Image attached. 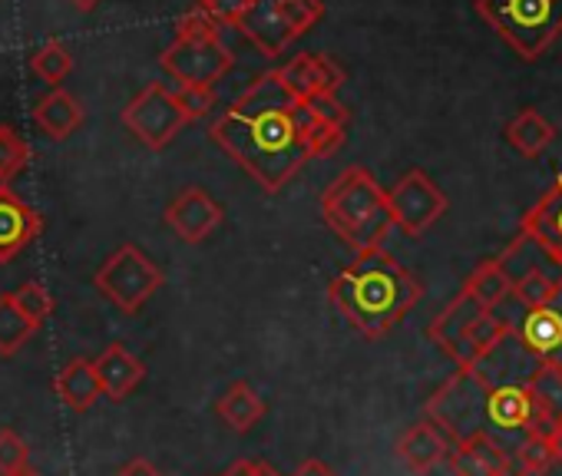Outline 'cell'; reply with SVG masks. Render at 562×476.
Wrapping results in <instances>:
<instances>
[{
  "label": "cell",
  "mask_w": 562,
  "mask_h": 476,
  "mask_svg": "<svg viewBox=\"0 0 562 476\" xmlns=\"http://www.w3.org/2000/svg\"><path fill=\"white\" fill-rule=\"evenodd\" d=\"M162 282H166L162 269L149 256H143L136 246L116 249L103 262V269L93 275L97 292L106 302H113L123 315H136L162 288Z\"/></svg>",
  "instance_id": "6"
},
{
  "label": "cell",
  "mask_w": 562,
  "mask_h": 476,
  "mask_svg": "<svg viewBox=\"0 0 562 476\" xmlns=\"http://www.w3.org/2000/svg\"><path fill=\"white\" fill-rule=\"evenodd\" d=\"M302 113V110H299ZM299 113H268V116H238L225 110L209 136L218 143L268 195L285 189L308 162L312 152L302 136Z\"/></svg>",
  "instance_id": "2"
},
{
  "label": "cell",
  "mask_w": 562,
  "mask_h": 476,
  "mask_svg": "<svg viewBox=\"0 0 562 476\" xmlns=\"http://www.w3.org/2000/svg\"><path fill=\"white\" fill-rule=\"evenodd\" d=\"M31 67H34V73H37L41 80H47L50 87L60 90V83H64V80L70 77V70H74V57H70L67 44L47 41V44L31 57Z\"/></svg>",
  "instance_id": "31"
},
{
  "label": "cell",
  "mask_w": 562,
  "mask_h": 476,
  "mask_svg": "<svg viewBox=\"0 0 562 476\" xmlns=\"http://www.w3.org/2000/svg\"><path fill=\"white\" fill-rule=\"evenodd\" d=\"M292 476H338L328 463H322V460H305Z\"/></svg>",
  "instance_id": "43"
},
{
  "label": "cell",
  "mask_w": 562,
  "mask_h": 476,
  "mask_svg": "<svg viewBox=\"0 0 562 476\" xmlns=\"http://www.w3.org/2000/svg\"><path fill=\"white\" fill-rule=\"evenodd\" d=\"M499 265H503V272H506V279L516 285V282H522V279H529V275H552V279H562V269H559V262L549 256V249L546 246H539L532 235H526V231H519L513 242L503 249V256L496 259Z\"/></svg>",
  "instance_id": "20"
},
{
  "label": "cell",
  "mask_w": 562,
  "mask_h": 476,
  "mask_svg": "<svg viewBox=\"0 0 562 476\" xmlns=\"http://www.w3.org/2000/svg\"><path fill=\"white\" fill-rule=\"evenodd\" d=\"M238 31L258 47L261 57L274 60L285 54L295 37L281 18V0H251V8L245 11V18L238 21Z\"/></svg>",
  "instance_id": "14"
},
{
  "label": "cell",
  "mask_w": 562,
  "mask_h": 476,
  "mask_svg": "<svg viewBox=\"0 0 562 476\" xmlns=\"http://www.w3.org/2000/svg\"><path fill=\"white\" fill-rule=\"evenodd\" d=\"M555 315H559V321H562V282H559V292H555V298H552V305H549ZM552 364H562V351H559V358L552 361Z\"/></svg>",
  "instance_id": "44"
},
{
  "label": "cell",
  "mask_w": 562,
  "mask_h": 476,
  "mask_svg": "<svg viewBox=\"0 0 562 476\" xmlns=\"http://www.w3.org/2000/svg\"><path fill=\"white\" fill-rule=\"evenodd\" d=\"M93 367H97L103 397H110V400H126L146 377V364L136 354H130L123 344H110L93 361Z\"/></svg>",
  "instance_id": "19"
},
{
  "label": "cell",
  "mask_w": 562,
  "mask_h": 476,
  "mask_svg": "<svg viewBox=\"0 0 562 476\" xmlns=\"http://www.w3.org/2000/svg\"><path fill=\"white\" fill-rule=\"evenodd\" d=\"M519 231L532 235L539 246L549 249V256L562 269V175L542 192V199L522 215Z\"/></svg>",
  "instance_id": "17"
},
{
  "label": "cell",
  "mask_w": 562,
  "mask_h": 476,
  "mask_svg": "<svg viewBox=\"0 0 562 476\" xmlns=\"http://www.w3.org/2000/svg\"><path fill=\"white\" fill-rule=\"evenodd\" d=\"M486 308H480L467 292H460L434 321H430V328H427V338L447 354V358H453L457 354V348H460V341H463V335H467V328L483 315Z\"/></svg>",
  "instance_id": "22"
},
{
  "label": "cell",
  "mask_w": 562,
  "mask_h": 476,
  "mask_svg": "<svg viewBox=\"0 0 562 476\" xmlns=\"http://www.w3.org/2000/svg\"><path fill=\"white\" fill-rule=\"evenodd\" d=\"M529 390L539 407L542 427L552 433V427L562 423V364H539V371L529 381Z\"/></svg>",
  "instance_id": "27"
},
{
  "label": "cell",
  "mask_w": 562,
  "mask_h": 476,
  "mask_svg": "<svg viewBox=\"0 0 562 476\" xmlns=\"http://www.w3.org/2000/svg\"><path fill=\"white\" fill-rule=\"evenodd\" d=\"M176 97H179V103H182L189 120H202L215 106V93L202 90V87H176Z\"/></svg>",
  "instance_id": "39"
},
{
  "label": "cell",
  "mask_w": 562,
  "mask_h": 476,
  "mask_svg": "<svg viewBox=\"0 0 562 476\" xmlns=\"http://www.w3.org/2000/svg\"><path fill=\"white\" fill-rule=\"evenodd\" d=\"M189 123L192 120L186 116L176 90H169L166 83H149L123 110V126L149 149H166Z\"/></svg>",
  "instance_id": "7"
},
{
  "label": "cell",
  "mask_w": 562,
  "mask_h": 476,
  "mask_svg": "<svg viewBox=\"0 0 562 476\" xmlns=\"http://www.w3.org/2000/svg\"><path fill=\"white\" fill-rule=\"evenodd\" d=\"M476 14L522 57H542L562 34V0H476Z\"/></svg>",
  "instance_id": "4"
},
{
  "label": "cell",
  "mask_w": 562,
  "mask_h": 476,
  "mask_svg": "<svg viewBox=\"0 0 562 476\" xmlns=\"http://www.w3.org/2000/svg\"><path fill=\"white\" fill-rule=\"evenodd\" d=\"M70 4H74L77 11H97V8H100V0H70Z\"/></svg>",
  "instance_id": "46"
},
{
  "label": "cell",
  "mask_w": 562,
  "mask_h": 476,
  "mask_svg": "<svg viewBox=\"0 0 562 476\" xmlns=\"http://www.w3.org/2000/svg\"><path fill=\"white\" fill-rule=\"evenodd\" d=\"M322 218L345 246L355 249V256L381 249L384 235L394 228L387 192L378 185V179L364 166H348L325 189Z\"/></svg>",
  "instance_id": "3"
},
{
  "label": "cell",
  "mask_w": 562,
  "mask_h": 476,
  "mask_svg": "<svg viewBox=\"0 0 562 476\" xmlns=\"http://www.w3.org/2000/svg\"><path fill=\"white\" fill-rule=\"evenodd\" d=\"M281 18H285L292 37L299 41L325 18V4L322 0H281Z\"/></svg>",
  "instance_id": "33"
},
{
  "label": "cell",
  "mask_w": 562,
  "mask_h": 476,
  "mask_svg": "<svg viewBox=\"0 0 562 476\" xmlns=\"http://www.w3.org/2000/svg\"><path fill=\"white\" fill-rule=\"evenodd\" d=\"M450 469H453V476H519L516 460L490 433H476L470 440L453 443Z\"/></svg>",
  "instance_id": "13"
},
{
  "label": "cell",
  "mask_w": 562,
  "mask_h": 476,
  "mask_svg": "<svg viewBox=\"0 0 562 476\" xmlns=\"http://www.w3.org/2000/svg\"><path fill=\"white\" fill-rule=\"evenodd\" d=\"M387 208L394 228H401L411 238H420L447 212V195L424 169H411L394 189H387Z\"/></svg>",
  "instance_id": "9"
},
{
  "label": "cell",
  "mask_w": 562,
  "mask_h": 476,
  "mask_svg": "<svg viewBox=\"0 0 562 476\" xmlns=\"http://www.w3.org/2000/svg\"><path fill=\"white\" fill-rule=\"evenodd\" d=\"M222 215H225V208L209 192H202V189L192 185V189H182L169 202L166 225L182 238V242L199 246V242H205V238L222 225Z\"/></svg>",
  "instance_id": "11"
},
{
  "label": "cell",
  "mask_w": 562,
  "mask_h": 476,
  "mask_svg": "<svg viewBox=\"0 0 562 476\" xmlns=\"http://www.w3.org/2000/svg\"><path fill=\"white\" fill-rule=\"evenodd\" d=\"M31 469V446L14 430H0V476H14Z\"/></svg>",
  "instance_id": "36"
},
{
  "label": "cell",
  "mask_w": 562,
  "mask_h": 476,
  "mask_svg": "<svg viewBox=\"0 0 562 476\" xmlns=\"http://www.w3.org/2000/svg\"><path fill=\"white\" fill-rule=\"evenodd\" d=\"M222 27H238V21L245 18V11L251 8V0H209L202 4Z\"/></svg>",
  "instance_id": "40"
},
{
  "label": "cell",
  "mask_w": 562,
  "mask_h": 476,
  "mask_svg": "<svg viewBox=\"0 0 562 476\" xmlns=\"http://www.w3.org/2000/svg\"><path fill=\"white\" fill-rule=\"evenodd\" d=\"M34 123L44 129V136L50 139H67L83 126V106L77 97H70L67 90H54L47 93L37 106H34Z\"/></svg>",
  "instance_id": "23"
},
{
  "label": "cell",
  "mask_w": 562,
  "mask_h": 476,
  "mask_svg": "<svg viewBox=\"0 0 562 476\" xmlns=\"http://www.w3.org/2000/svg\"><path fill=\"white\" fill-rule=\"evenodd\" d=\"M559 282L562 279H552V275H529V279L513 285V298L522 308H549L555 292H559Z\"/></svg>",
  "instance_id": "34"
},
{
  "label": "cell",
  "mask_w": 562,
  "mask_h": 476,
  "mask_svg": "<svg viewBox=\"0 0 562 476\" xmlns=\"http://www.w3.org/2000/svg\"><path fill=\"white\" fill-rule=\"evenodd\" d=\"M299 123H302V136H305V146H308L312 159L331 156V152L345 143V126H331V123L315 120V116L305 110V103H302Z\"/></svg>",
  "instance_id": "32"
},
{
  "label": "cell",
  "mask_w": 562,
  "mask_h": 476,
  "mask_svg": "<svg viewBox=\"0 0 562 476\" xmlns=\"http://www.w3.org/2000/svg\"><path fill=\"white\" fill-rule=\"evenodd\" d=\"M460 292H467L480 308L496 311V308L513 295V282L506 279V272H503V265H499L496 259H486V262H480V265L470 272V279L463 282Z\"/></svg>",
  "instance_id": "26"
},
{
  "label": "cell",
  "mask_w": 562,
  "mask_h": 476,
  "mask_svg": "<svg viewBox=\"0 0 562 476\" xmlns=\"http://www.w3.org/2000/svg\"><path fill=\"white\" fill-rule=\"evenodd\" d=\"M14 302H18V308H21L37 328H44V325L50 321V315H54V298H50V292H47L41 282H24V285L14 292Z\"/></svg>",
  "instance_id": "35"
},
{
  "label": "cell",
  "mask_w": 562,
  "mask_h": 476,
  "mask_svg": "<svg viewBox=\"0 0 562 476\" xmlns=\"http://www.w3.org/2000/svg\"><path fill=\"white\" fill-rule=\"evenodd\" d=\"M31 162V143L14 129L0 123V185L18 179Z\"/></svg>",
  "instance_id": "30"
},
{
  "label": "cell",
  "mask_w": 562,
  "mask_h": 476,
  "mask_svg": "<svg viewBox=\"0 0 562 476\" xmlns=\"http://www.w3.org/2000/svg\"><path fill=\"white\" fill-rule=\"evenodd\" d=\"M420 282L384 249L355 256V262L328 285L331 305L364 338H387L420 302Z\"/></svg>",
  "instance_id": "1"
},
{
  "label": "cell",
  "mask_w": 562,
  "mask_h": 476,
  "mask_svg": "<svg viewBox=\"0 0 562 476\" xmlns=\"http://www.w3.org/2000/svg\"><path fill=\"white\" fill-rule=\"evenodd\" d=\"M278 73L302 103H308L312 97H322V93H338L345 83V73L325 54H299L292 64L278 67Z\"/></svg>",
  "instance_id": "15"
},
{
  "label": "cell",
  "mask_w": 562,
  "mask_h": 476,
  "mask_svg": "<svg viewBox=\"0 0 562 476\" xmlns=\"http://www.w3.org/2000/svg\"><path fill=\"white\" fill-rule=\"evenodd\" d=\"M54 390H57L60 404H64L67 410H74V413L90 410V407L103 397L97 367H93V361H87V358L67 361V364L57 371V377H54Z\"/></svg>",
  "instance_id": "21"
},
{
  "label": "cell",
  "mask_w": 562,
  "mask_h": 476,
  "mask_svg": "<svg viewBox=\"0 0 562 476\" xmlns=\"http://www.w3.org/2000/svg\"><path fill=\"white\" fill-rule=\"evenodd\" d=\"M397 460L411 473H430L443 460H450V437L434 420H420L407 427L404 437L397 440Z\"/></svg>",
  "instance_id": "16"
},
{
  "label": "cell",
  "mask_w": 562,
  "mask_h": 476,
  "mask_svg": "<svg viewBox=\"0 0 562 476\" xmlns=\"http://www.w3.org/2000/svg\"><path fill=\"white\" fill-rule=\"evenodd\" d=\"M116 476H162L149 460H143V456H136V460H130L126 466H120L116 469Z\"/></svg>",
  "instance_id": "42"
},
{
  "label": "cell",
  "mask_w": 562,
  "mask_h": 476,
  "mask_svg": "<svg viewBox=\"0 0 562 476\" xmlns=\"http://www.w3.org/2000/svg\"><path fill=\"white\" fill-rule=\"evenodd\" d=\"M14 476H41V473H34V469H21V473H14Z\"/></svg>",
  "instance_id": "47"
},
{
  "label": "cell",
  "mask_w": 562,
  "mask_h": 476,
  "mask_svg": "<svg viewBox=\"0 0 562 476\" xmlns=\"http://www.w3.org/2000/svg\"><path fill=\"white\" fill-rule=\"evenodd\" d=\"M41 231H44L41 212H34L8 185H0V265L18 259Z\"/></svg>",
  "instance_id": "12"
},
{
  "label": "cell",
  "mask_w": 562,
  "mask_h": 476,
  "mask_svg": "<svg viewBox=\"0 0 562 476\" xmlns=\"http://www.w3.org/2000/svg\"><path fill=\"white\" fill-rule=\"evenodd\" d=\"M305 110L322 120V123H331V126H345L348 129V106L338 103V93H322V97H312L305 103Z\"/></svg>",
  "instance_id": "38"
},
{
  "label": "cell",
  "mask_w": 562,
  "mask_h": 476,
  "mask_svg": "<svg viewBox=\"0 0 562 476\" xmlns=\"http://www.w3.org/2000/svg\"><path fill=\"white\" fill-rule=\"evenodd\" d=\"M34 331H37V325L18 308L14 292L0 295V354L14 358L34 338Z\"/></svg>",
  "instance_id": "28"
},
{
  "label": "cell",
  "mask_w": 562,
  "mask_h": 476,
  "mask_svg": "<svg viewBox=\"0 0 562 476\" xmlns=\"http://www.w3.org/2000/svg\"><path fill=\"white\" fill-rule=\"evenodd\" d=\"M552 139H555V126H552L542 113H536V110H519V113L509 120V126H506V143H509L519 156H526V159L542 156V152L549 149Z\"/></svg>",
  "instance_id": "25"
},
{
  "label": "cell",
  "mask_w": 562,
  "mask_h": 476,
  "mask_svg": "<svg viewBox=\"0 0 562 476\" xmlns=\"http://www.w3.org/2000/svg\"><path fill=\"white\" fill-rule=\"evenodd\" d=\"M222 476H278V473L261 460H235Z\"/></svg>",
  "instance_id": "41"
},
{
  "label": "cell",
  "mask_w": 562,
  "mask_h": 476,
  "mask_svg": "<svg viewBox=\"0 0 562 476\" xmlns=\"http://www.w3.org/2000/svg\"><path fill=\"white\" fill-rule=\"evenodd\" d=\"M159 67L176 80V87H202L212 90L232 70V50L218 37H176Z\"/></svg>",
  "instance_id": "8"
},
{
  "label": "cell",
  "mask_w": 562,
  "mask_h": 476,
  "mask_svg": "<svg viewBox=\"0 0 562 476\" xmlns=\"http://www.w3.org/2000/svg\"><path fill=\"white\" fill-rule=\"evenodd\" d=\"M555 446H552V433L549 430H532L526 440H519L516 446V469L519 476H542L555 466Z\"/></svg>",
  "instance_id": "29"
},
{
  "label": "cell",
  "mask_w": 562,
  "mask_h": 476,
  "mask_svg": "<svg viewBox=\"0 0 562 476\" xmlns=\"http://www.w3.org/2000/svg\"><path fill=\"white\" fill-rule=\"evenodd\" d=\"M218 27L222 24L199 4L195 11H189L176 21V37H218Z\"/></svg>",
  "instance_id": "37"
},
{
  "label": "cell",
  "mask_w": 562,
  "mask_h": 476,
  "mask_svg": "<svg viewBox=\"0 0 562 476\" xmlns=\"http://www.w3.org/2000/svg\"><path fill=\"white\" fill-rule=\"evenodd\" d=\"M486 397L490 387L470 371L457 367L450 381L427 400V420H434L453 443L486 433Z\"/></svg>",
  "instance_id": "5"
},
{
  "label": "cell",
  "mask_w": 562,
  "mask_h": 476,
  "mask_svg": "<svg viewBox=\"0 0 562 476\" xmlns=\"http://www.w3.org/2000/svg\"><path fill=\"white\" fill-rule=\"evenodd\" d=\"M532 430H546L539 420V407L532 400L529 384L493 387L486 397V433L490 437H529Z\"/></svg>",
  "instance_id": "10"
},
{
  "label": "cell",
  "mask_w": 562,
  "mask_h": 476,
  "mask_svg": "<svg viewBox=\"0 0 562 476\" xmlns=\"http://www.w3.org/2000/svg\"><path fill=\"white\" fill-rule=\"evenodd\" d=\"M215 413L235 430V433H248L261 417H265V400L255 394L251 384L235 381L225 387V394L215 400Z\"/></svg>",
  "instance_id": "24"
},
{
  "label": "cell",
  "mask_w": 562,
  "mask_h": 476,
  "mask_svg": "<svg viewBox=\"0 0 562 476\" xmlns=\"http://www.w3.org/2000/svg\"><path fill=\"white\" fill-rule=\"evenodd\" d=\"M232 113L238 116H268V113H299L302 110V100L285 87L278 70H268L261 73L232 106Z\"/></svg>",
  "instance_id": "18"
},
{
  "label": "cell",
  "mask_w": 562,
  "mask_h": 476,
  "mask_svg": "<svg viewBox=\"0 0 562 476\" xmlns=\"http://www.w3.org/2000/svg\"><path fill=\"white\" fill-rule=\"evenodd\" d=\"M199 4H209V0H199Z\"/></svg>",
  "instance_id": "48"
},
{
  "label": "cell",
  "mask_w": 562,
  "mask_h": 476,
  "mask_svg": "<svg viewBox=\"0 0 562 476\" xmlns=\"http://www.w3.org/2000/svg\"><path fill=\"white\" fill-rule=\"evenodd\" d=\"M552 446H555V460L562 463V423L552 427Z\"/></svg>",
  "instance_id": "45"
}]
</instances>
